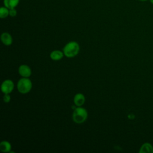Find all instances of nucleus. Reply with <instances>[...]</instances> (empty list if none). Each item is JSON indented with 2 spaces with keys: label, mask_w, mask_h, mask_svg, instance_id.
<instances>
[{
  "label": "nucleus",
  "mask_w": 153,
  "mask_h": 153,
  "mask_svg": "<svg viewBox=\"0 0 153 153\" xmlns=\"http://www.w3.org/2000/svg\"><path fill=\"white\" fill-rule=\"evenodd\" d=\"M11 100V97L9 95V94H4V96L3 97V100L5 103H8Z\"/></svg>",
  "instance_id": "4468645a"
},
{
  "label": "nucleus",
  "mask_w": 153,
  "mask_h": 153,
  "mask_svg": "<svg viewBox=\"0 0 153 153\" xmlns=\"http://www.w3.org/2000/svg\"><path fill=\"white\" fill-rule=\"evenodd\" d=\"M139 153H153V146L148 142H145L142 145L139 151Z\"/></svg>",
  "instance_id": "423d86ee"
},
{
  "label": "nucleus",
  "mask_w": 153,
  "mask_h": 153,
  "mask_svg": "<svg viewBox=\"0 0 153 153\" xmlns=\"http://www.w3.org/2000/svg\"><path fill=\"white\" fill-rule=\"evenodd\" d=\"M32 84L31 81L28 78L23 77L20 79L17 82V87L18 91L22 93L26 94L29 92L32 88Z\"/></svg>",
  "instance_id": "7ed1b4c3"
},
{
  "label": "nucleus",
  "mask_w": 153,
  "mask_h": 153,
  "mask_svg": "<svg viewBox=\"0 0 153 153\" xmlns=\"http://www.w3.org/2000/svg\"><path fill=\"white\" fill-rule=\"evenodd\" d=\"M19 73L23 77L29 78L32 74V71L29 66L22 65L19 68Z\"/></svg>",
  "instance_id": "39448f33"
},
{
  "label": "nucleus",
  "mask_w": 153,
  "mask_h": 153,
  "mask_svg": "<svg viewBox=\"0 0 153 153\" xmlns=\"http://www.w3.org/2000/svg\"><path fill=\"white\" fill-rule=\"evenodd\" d=\"M10 9L6 7H1L0 8V17L1 19H5L9 15Z\"/></svg>",
  "instance_id": "f8f14e48"
},
{
  "label": "nucleus",
  "mask_w": 153,
  "mask_h": 153,
  "mask_svg": "<svg viewBox=\"0 0 153 153\" xmlns=\"http://www.w3.org/2000/svg\"><path fill=\"white\" fill-rule=\"evenodd\" d=\"M2 43L5 45H10L13 42V38L11 35L8 32H4L1 36Z\"/></svg>",
  "instance_id": "0eeeda50"
},
{
  "label": "nucleus",
  "mask_w": 153,
  "mask_h": 153,
  "mask_svg": "<svg viewBox=\"0 0 153 153\" xmlns=\"http://www.w3.org/2000/svg\"><path fill=\"white\" fill-rule=\"evenodd\" d=\"M87 117L88 113L87 110L81 106L76 107L74 109L72 114V119L77 124L84 123L87 120Z\"/></svg>",
  "instance_id": "f03ea898"
},
{
  "label": "nucleus",
  "mask_w": 153,
  "mask_h": 153,
  "mask_svg": "<svg viewBox=\"0 0 153 153\" xmlns=\"http://www.w3.org/2000/svg\"><path fill=\"white\" fill-rule=\"evenodd\" d=\"M79 51V45L75 41H71L66 44L63 48V52L67 57H74L76 56Z\"/></svg>",
  "instance_id": "f257e3e1"
},
{
  "label": "nucleus",
  "mask_w": 153,
  "mask_h": 153,
  "mask_svg": "<svg viewBox=\"0 0 153 153\" xmlns=\"http://www.w3.org/2000/svg\"><path fill=\"white\" fill-rule=\"evenodd\" d=\"M149 1L152 4H153V0H149Z\"/></svg>",
  "instance_id": "dca6fc26"
},
{
  "label": "nucleus",
  "mask_w": 153,
  "mask_h": 153,
  "mask_svg": "<svg viewBox=\"0 0 153 153\" xmlns=\"http://www.w3.org/2000/svg\"><path fill=\"white\" fill-rule=\"evenodd\" d=\"M9 15H10L11 17H12L16 16V15H17V10L15 9V8L10 9Z\"/></svg>",
  "instance_id": "ddd939ff"
},
{
  "label": "nucleus",
  "mask_w": 153,
  "mask_h": 153,
  "mask_svg": "<svg viewBox=\"0 0 153 153\" xmlns=\"http://www.w3.org/2000/svg\"><path fill=\"white\" fill-rule=\"evenodd\" d=\"M139 1H141V2H145V1H146L148 0H139Z\"/></svg>",
  "instance_id": "2eb2a0df"
},
{
  "label": "nucleus",
  "mask_w": 153,
  "mask_h": 153,
  "mask_svg": "<svg viewBox=\"0 0 153 153\" xmlns=\"http://www.w3.org/2000/svg\"><path fill=\"white\" fill-rule=\"evenodd\" d=\"M1 91L4 94H10L14 89V83L10 79H6L1 84Z\"/></svg>",
  "instance_id": "20e7f679"
},
{
  "label": "nucleus",
  "mask_w": 153,
  "mask_h": 153,
  "mask_svg": "<svg viewBox=\"0 0 153 153\" xmlns=\"http://www.w3.org/2000/svg\"><path fill=\"white\" fill-rule=\"evenodd\" d=\"M4 5L8 9L14 8L18 5L20 0H4Z\"/></svg>",
  "instance_id": "1a4fd4ad"
},
{
  "label": "nucleus",
  "mask_w": 153,
  "mask_h": 153,
  "mask_svg": "<svg viewBox=\"0 0 153 153\" xmlns=\"http://www.w3.org/2000/svg\"><path fill=\"white\" fill-rule=\"evenodd\" d=\"M63 52L62 53L60 50H54L50 53V58L53 60H59L62 59L63 56Z\"/></svg>",
  "instance_id": "9d476101"
},
{
  "label": "nucleus",
  "mask_w": 153,
  "mask_h": 153,
  "mask_svg": "<svg viewBox=\"0 0 153 153\" xmlns=\"http://www.w3.org/2000/svg\"><path fill=\"white\" fill-rule=\"evenodd\" d=\"M11 145L10 142L4 140L0 143V150L3 152H9L11 151Z\"/></svg>",
  "instance_id": "9b49d317"
},
{
  "label": "nucleus",
  "mask_w": 153,
  "mask_h": 153,
  "mask_svg": "<svg viewBox=\"0 0 153 153\" xmlns=\"http://www.w3.org/2000/svg\"><path fill=\"white\" fill-rule=\"evenodd\" d=\"M74 102L76 106H81L85 102V97L82 93H77L75 95Z\"/></svg>",
  "instance_id": "6e6552de"
}]
</instances>
